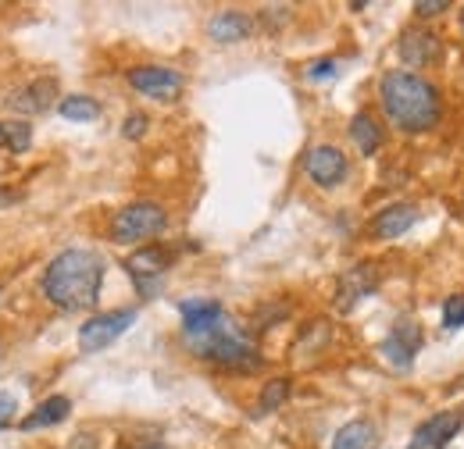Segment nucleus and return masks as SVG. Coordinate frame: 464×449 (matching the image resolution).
<instances>
[{
    "label": "nucleus",
    "mask_w": 464,
    "mask_h": 449,
    "mask_svg": "<svg viewBox=\"0 0 464 449\" xmlns=\"http://www.w3.org/2000/svg\"><path fill=\"white\" fill-rule=\"evenodd\" d=\"M379 435L368 421H350L333 435V449H375Z\"/></svg>",
    "instance_id": "nucleus-19"
},
{
    "label": "nucleus",
    "mask_w": 464,
    "mask_h": 449,
    "mask_svg": "<svg viewBox=\"0 0 464 449\" xmlns=\"http://www.w3.org/2000/svg\"><path fill=\"white\" fill-rule=\"evenodd\" d=\"M382 285V268L375 261H361L353 264L350 272L340 275V285H336V310H353L361 300H368L375 289Z\"/></svg>",
    "instance_id": "nucleus-8"
},
{
    "label": "nucleus",
    "mask_w": 464,
    "mask_h": 449,
    "mask_svg": "<svg viewBox=\"0 0 464 449\" xmlns=\"http://www.w3.org/2000/svg\"><path fill=\"white\" fill-rule=\"evenodd\" d=\"M379 104L390 118V125H397L407 136L429 132L443 114L440 90L418 72H386L379 79Z\"/></svg>",
    "instance_id": "nucleus-2"
},
{
    "label": "nucleus",
    "mask_w": 464,
    "mask_h": 449,
    "mask_svg": "<svg viewBox=\"0 0 464 449\" xmlns=\"http://www.w3.org/2000/svg\"><path fill=\"white\" fill-rule=\"evenodd\" d=\"M397 57L404 64H411L414 72H421V68H429V64H436L443 57V40L425 25H411L397 40Z\"/></svg>",
    "instance_id": "nucleus-10"
},
{
    "label": "nucleus",
    "mask_w": 464,
    "mask_h": 449,
    "mask_svg": "<svg viewBox=\"0 0 464 449\" xmlns=\"http://www.w3.org/2000/svg\"><path fill=\"white\" fill-rule=\"evenodd\" d=\"M304 171H307V178H311L314 186L333 189V186H340V182L347 178V171H350L347 154H343L340 147H333V143L311 147L307 158H304Z\"/></svg>",
    "instance_id": "nucleus-9"
},
{
    "label": "nucleus",
    "mask_w": 464,
    "mask_h": 449,
    "mask_svg": "<svg viewBox=\"0 0 464 449\" xmlns=\"http://www.w3.org/2000/svg\"><path fill=\"white\" fill-rule=\"evenodd\" d=\"M450 4L447 0H421V4H414V14L418 18H432V14H443Z\"/></svg>",
    "instance_id": "nucleus-27"
},
{
    "label": "nucleus",
    "mask_w": 464,
    "mask_h": 449,
    "mask_svg": "<svg viewBox=\"0 0 464 449\" xmlns=\"http://www.w3.org/2000/svg\"><path fill=\"white\" fill-rule=\"evenodd\" d=\"M147 132V114H129L125 121H121V136H129V139H140Z\"/></svg>",
    "instance_id": "nucleus-26"
},
{
    "label": "nucleus",
    "mask_w": 464,
    "mask_h": 449,
    "mask_svg": "<svg viewBox=\"0 0 464 449\" xmlns=\"http://www.w3.org/2000/svg\"><path fill=\"white\" fill-rule=\"evenodd\" d=\"M68 414H72V399H68V396H51V399H44V403H40V406L22 421V432L54 428V425H61Z\"/></svg>",
    "instance_id": "nucleus-17"
},
{
    "label": "nucleus",
    "mask_w": 464,
    "mask_h": 449,
    "mask_svg": "<svg viewBox=\"0 0 464 449\" xmlns=\"http://www.w3.org/2000/svg\"><path fill=\"white\" fill-rule=\"evenodd\" d=\"M286 396H290V378H276V382H268L265 393H261V410H276V406H283Z\"/></svg>",
    "instance_id": "nucleus-22"
},
{
    "label": "nucleus",
    "mask_w": 464,
    "mask_h": 449,
    "mask_svg": "<svg viewBox=\"0 0 464 449\" xmlns=\"http://www.w3.org/2000/svg\"><path fill=\"white\" fill-rule=\"evenodd\" d=\"M51 104H61L54 79H36V82L22 86L18 93H11V108L18 114H44L51 111Z\"/></svg>",
    "instance_id": "nucleus-15"
},
{
    "label": "nucleus",
    "mask_w": 464,
    "mask_h": 449,
    "mask_svg": "<svg viewBox=\"0 0 464 449\" xmlns=\"http://www.w3.org/2000/svg\"><path fill=\"white\" fill-rule=\"evenodd\" d=\"M14 414H18V396L11 389H0V428H7Z\"/></svg>",
    "instance_id": "nucleus-25"
},
{
    "label": "nucleus",
    "mask_w": 464,
    "mask_h": 449,
    "mask_svg": "<svg viewBox=\"0 0 464 449\" xmlns=\"http://www.w3.org/2000/svg\"><path fill=\"white\" fill-rule=\"evenodd\" d=\"M464 417L461 410H443V414H432L429 421H421L411 435V446L407 449H443L458 432H461Z\"/></svg>",
    "instance_id": "nucleus-12"
},
{
    "label": "nucleus",
    "mask_w": 464,
    "mask_h": 449,
    "mask_svg": "<svg viewBox=\"0 0 464 449\" xmlns=\"http://www.w3.org/2000/svg\"><path fill=\"white\" fill-rule=\"evenodd\" d=\"M132 321H136V307L93 314V318L79 329V349H82V353H101V349H108L111 342L121 339V332L132 329Z\"/></svg>",
    "instance_id": "nucleus-6"
},
{
    "label": "nucleus",
    "mask_w": 464,
    "mask_h": 449,
    "mask_svg": "<svg viewBox=\"0 0 464 449\" xmlns=\"http://www.w3.org/2000/svg\"><path fill=\"white\" fill-rule=\"evenodd\" d=\"M443 329H464V292L443 303Z\"/></svg>",
    "instance_id": "nucleus-23"
},
{
    "label": "nucleus",
    "mask_w": 464,
    "mask_h": 449,
    "mask_svg": "<svg viewBox=\"0 0 464 449\" xmlns=\"http://www.w3.org/2000/svg\"><path fill=\"white\" fill-rule=\"evenodd\" d=\"M169 228V215L161 204L150 200H136L129 207H121L111 218V239L115 243H140V239H154Z\"/></svg>",
    "instance_id": "nucleus-4"
},
{
    "label": "nucleus",
    "mask_w": 464,
    "mask_h": 449,
    "mask_svg": "<svg viewBox=\"0 0 464 449\" xmlns=\"http://www.w3.org/2000/svg\"><path fill=\"white\" fill-rule=\"evenodd\" d=\"M418 349H421V325H418L414 318H401V321L393 325V332L382 339V357H386V364H393L397 371H407V368H411V360L418 357Z\"/></svg>",
    "instance_id": "nucleus-11"
},
{
    "label": "nucleus",
    "mask_w": 464,
    "mask_h": 449,
    "mask_svg": "<svg viewBox=\"0 0 464 449\" xmlns=\"http://www.w3.org/2000/svg\"><path fill=\"white\" fill-rule=\"evenodd\" d=\"M179 314H182V332H186V339L211 332L226 318V310H222L218 300H182L179 303Z\"/></svg>",
    "instance_id": "nucleus-13"
},
{
    "label": "nucleus",
    "mask_w": 464,
    "mask_h": 449,
    "mask_svg": "<svg viewBox=\"0 0 464 449\" xmlns=\"http://www.w3.org/2000/svg\"><path fill=\"white\" fill-rule=\"evenodd\" d=\"M304 75H307L311 82H325V79L336 75V61H333V57H318V61H311V64L304 68Z\"/></svg>",
    "instance_id": "nucleus-24"
},
{
    "label": "nucleus",
    "mask_w": 464,
    "mask_h": 449,
    "mask_svg": "<svg viewBox=\"0 0 464 449\" xmlns=\"http://www.w3.org/2000/svg\"><path fill=\"white\" fill-rule=\"evenodd\" d=\"M350 139L357 143V150H361L364 158H372V154H379V147H382V129H379V121L368 111H357L350 118Z\"/></svg>",
    "instance_id": "nucleus-18"
},
{
    "label": "nucleus",
    "mask_w": 464,
    "mask_h": 449,
    "mask_svg": "<svg viewBox=\"0 0 464 449\" xmlns=\"http://www.w3.org/2000/svg\"><path fill=\"white\" fill-rule=\"evenodd\" d=\"M68 449H97V439H93L90 432H82V435H75V439H72V446Z\"/></svg>",
    "instance_id": "nucleus-28"
},
{
    "label": "nucleus",
    "mask_w": 464,
    "mask_h": 449,
    "mask_svg": "<svg viewBox=\"0 0 464 449\" xmlns=\"http://www.w3.org/2000/svg\"><path fill=\"white\" fill-rule=\"evenodd\" d=\"M250 33H254V22H250V14H243V11H218V14L208 22V36L218 40V43H239V40H246Z\"/></svg>",
    "instance_id": "nucleus-16"
},
{
    "label": "nucleus",
    "mask_w": 464,
    "mask_h": 449,
    "mask_svg": "<svg viewBox=\"0 0 464 449\" xmlns=\"http://www.w3.org/2000/svg\"><path fill=\"white\" fill-rule=\"evenodd\" d=\"M421 218V211L414 204H390L386 211H379L372 218V235L375 239H401L404 232H411Z\"/></svg>",
    "instance_id": "nucleus-14"
},
{
    "label": "nucleus",
    "mask_w": 464,
    "mask_h": 449,
    "mask_svg": "<svg viewBox=\"0 0 464 449\" xmlns=\"http://www.w3.org/2000/svg\"><path fill=\"white\" fill-rule=\"evenodd\" d=\"M172 261L175 257L165 246H143V250H136V253L125 257V272H129V279H132L136 292H140L143 300H150V296L161 292L165 272L172 268Z\"/></svg>",
    "instance_id": "nucleus-5"
},
{
    "label": "nucleus",
    "mask_w": 464,
    "mask_h": 449,
    "mask_svg": "<svg viewBox=\"0 0 464 449\" xmlns=\"http://www.w3.org/2000/svg\"><path fill=\"white\" fill-rule=\"evenodd\" d=\"M58 111L68 121H97L101 118V104L93 97H64L58 104Z\"/></svg>",
    "instance_id": "nucleus-21"
},
{
    "label": "nucleus",
    "mask_w": 464,
    "mask_h": 449,
    "mask_svg": "<svg viewBox=\"0 0 464 449\" xmlns=\"http://www.w3.org/2000/svg\"><path fill=\"white\" fill-rule=\"evenodd\" d=\"M33 147V129L29 121H0V150L25 154Z\"/></svg>",
    "instance_id": "nucleus-20"
},
{
    "label": "nucleus",
    "mask_w": 464,
    "mask_h": 449,
    "mask_svg": "<svg viewBox=\"0 0 464 449\" xmlns=\"http://www.w3.org/2000/svg\"><path fill=\"white\" fill-rule=\"evenodd\" d=\"M125 79H129V86H132L136 93L154 97V100H161V104L179 100V97H182V86H186L175 68H161V64H140V68H132Z\"/></svg>",
    "instance_id": "nucleus-7"
},
{
    "label": "nucleus",
    "mask_w": 464,
    "mask_h": 449,
    "mask_svg": "<svg viewBox=\"0 0 464 449\" xmlns=\"http://www.w3.org/2000/svg\"><path fill=\"white\" fill-rule=\"evenodd\" d=\"M104 257L97 250H64L44 272V296L61 310H93L104 289Z\"/></svg>",
    "instance_id": "nucleus-1"
},
{
    "label": "nucleus",
    "mask_w": 464,
    "mask_h": 449,
    "mask_svg": "<svg viewBox=\"0 0 464 449\" xmlns=\"http://www.w3.org/2000/svg\"><path fill=\"white\" fill-rule=\"evenodd\" d=\"M186 342H189V349H193L197 357H204L208 364L236 371V375H250V371L261 368V353H257L254 339L246 336V332H239L229 321V314H226L211 332L186 339Z\"/></svg>",
    "instance_id": "nucleus-3"
}]
</instances>
